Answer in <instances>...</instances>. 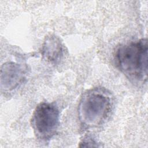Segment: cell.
Returning a JSON list of instances; mask_svg holds the SVG:
<instances>
[{
    "mask_svg": "<svg viewBox=\"0 0 148 148\" xmlns=\"http://www.w3.org/2000/svg\"><path fill=\"white\" fill-rule=\"evenodd\" d=\"M96 143L93 140H91L90 139L88 138V139H84L80 143V147H97L95 145Z\"/></svg>",
    "mask_w": 148,
    "mask_h": 148,
    "instance_id": "cell-6",
    "label": "cell"
},
{
    "mask_svg": "<svg viewBox=\"0 0 148 148\" xmlns=\"http://www.w3.org/2000/svg\"><path fill=\"white\" fill-rule=\"evenodd\" d=\"M60 122V112L53 103L42 102L35 108L31 124L37 138L49 140L56 134Z\"/></svg>",
    "mask_w": 148,
    "mask_h": 148,
    "instance_id": "cell-3",
    "label": "cell"
},
{
    "mask_svg": "<svg viewBox=\"0 0 148 148\" xmlns=\"http://www.w3.org/2000/svg\"><path fill=\"white\" fill-rule=\"evenodd\" d=\"M24 72L21 65L8 62L1 67V88L10 91L15 88L23 80Z\"/></svg>",
    "mask_w": 148,
    "mask_h": 148,
    "instance_id": "cell-4",
    "label": "cell"
},
{
    "mask_svg": "<svg viewBox=\"0 0 148 148\" xmlns=\"http://www.w3.org/2000/svg\"><path fill=\"white\" fill-rule=\"evenodd\" d=\"M111 106L108 92L101 88H95L86 92L82 98L78 107V117L86 128L98 126L105 120Z\"/></svg>",
    "mask_w": 148,
    "mask_h": 148,
    "instance_id": "cell-2",
    "label": "cell"
},
{
    "mask_svg": "<svg viewBox=\"0 0 148 148\" xmlns=\"http://www.w3.org/2000/svg\"><path fill=\"white\" fill-rule=\"evenodd\" d=\"M116 64L127 77L134 81L147 80L148 46L146 39L120 45L116 51Z\"/></svg>",
    "mask_w": 148,
    "mask_h": 148,
    "instance_id": "cell-1",
    "label": "cell"
},
{
    "mask_svg": "<svg viewBox=\"0 0 148 148\" xmlns=\"http://www.w3.org/2000/svg\"><path fill=\"white\" fill-rule=\"evenodd\" d=\"M62 46L58 38L51 36L47 38L42 48V54L47 60L56 62L62 56Z\"/></svg>",
    "mask_w": 148,
    "mask_h": 148,
    "instance_id": "cell-5",
    "label": "cell"
}]
</instances>
